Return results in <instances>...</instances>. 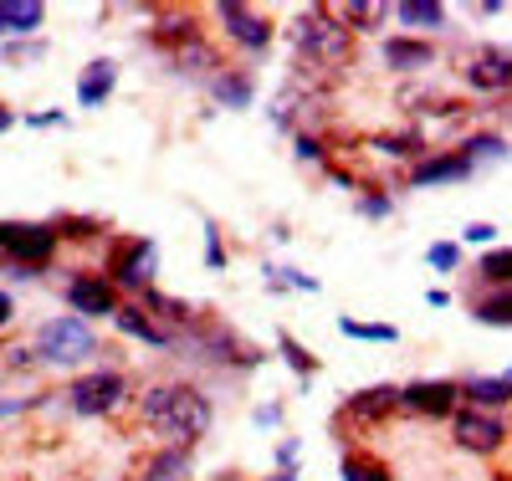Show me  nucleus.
<instances>
[{"mask_svg":"<svg viewBox=\"0 0 512 481\" xmlns=\"http://www.w3.org/2000/svg\"><path fill=\"white\" fill-rule=\"evenodd\" d=\"M139 410L175 446H195L200 435L210 430V405H205L200 389H190V384H159V389H149Z\"/></svg>","mask_w":512,"mask_h":481,"instance_id":"f257e3e1","label":"nucleus"},{"mask_svg":"<svg viewBox=\"0 0 512 481\" xmlns=\"http://www.w3.org/2000/svg\"><path fill=\"white\" fill-rule=\"evenodd\" d=\"M292 41H297V52L313 57L318 67H338L349 57V31L338 26L333 16H323V11H303V16H297Z\"/></svg>","mask_w":512,"mask_h":481,"instance_id":"f03ea898","label":"nucleus"},{"mask_svg":"<svg viewBox=\"0 0 512 481\" xmlns=\"http://www.w3.org/2000/svg\"><path fill=\"white\" fill-rule=\"evenodd\" d=\"M36 343H41V359H52V364H82L88 354H98V338L82 318H52Z\"/></svg>","mask_w":512,"mask_h":481,"instance_id":"7ed1b4c3","label":"nucleus"},{"mask_svg":"<svg viewBox=\"0 0 512 481\" xmlns=\"http://www.w3.org/2000/svg\"><path fill=\"white\" fill-rule=\"evenodd\" d=\"M0 251L16 261H47L57 251V231L52 226H0Z\"/></svg>","mask_w":512,"mask_h":481,"instance_id":"20e7f679","label":"nucleus"},{"mask_svg":"<svg viewBox=\"0 0 512 481\" xmlns=\"http://www.w3.org/2000/svg\"><path fill=\"white\" fill-rule=\"evenodd\" d=\"M123 400V379L118 374H88L72 384V410L77 415H108Z\"/></svg>","mask_w":512,"mask_h":481,"instance_id":"39448f33","label":"nucleus"},{"mask_svg":"<svg viewBox=\"0 0 512 481\" xmlns=\"http://www.w3.org/2000/svg\"><path fill=\"white\" fill-rule=\"evenodd\" d=\"M502 441H507V430H502L492 415H472V410H461V415H456V446L477 451V456H492Z\"/></svg>","mask_w":512,"mask_h":481,"instance_id":"423d86ee","label":"nucleus"},{"mask_svg":"<svg viewBox=\"0 0 512 481\" xmlns=\"http://www.w3.org/2000/svg\"><path fill=\"white\" fill-rule=\"evenodd\" d=\"M216 16L231 26V36L241 41V47H267V36H272L267 16H256V11L236 6V0H221V6H216Z\"/></svg>","mask_w":512,"mask_h":481,"instance_id":"0eeeda50","label":"nucleus"},{"mask_svg":"<svg viewBox=\"0 0 512 481\" xmlns=\"http://www.w3.org/2000/svg\"><path fill=\"white\" fill-rule=\"evenodd\" d=\"M456 395H461L456 384L425 379V384H410V389H400V405H410V410H420V415H446V410L456 405Z\"/></svg>","mask_w":512,"mask_h":481,"instance_id":"6e6552de","label":"nucleus"},{"mask_svg":"<svg viewBox=\"0 0 512 481\" xmlns=\"http://www.w3.org/2000/svg\"><path fill=\"white\" fill-rule=\"evenodd\" d=\"M67 302H72L77 313H93V318H103V313H118L113 282H98V277H77V282L67 287Z\"/></svg>","mask_w":512,"mask_h":481,"instance_id":"1a4fd4ad","label":"nucleus"},{"mask_svg":"<svg viewBox=\"0 0 512 481\" xmlns=\"http://www.w3.org/2000/svg\"><path fill=\"white\" fill-rule=\"evenodd\" d=\"M384 62H390L395 72H420V67H431V47L395 36V41H384Z\"/></svg>","mask_w":512,"mask_h":481,"instance_id":"9d476101","label":"nucleus"},{"mask_svg":"<svg viewBox=\"0 0 512 481\" xmlns=\"http://www.w3.org/2000/svg\"><path fill=\"white\" fill-rule=\"evenodd\" d=\"M395 405H400V389L379 384V389H364V395H354V400H349V415H359V420H374V415H390Z\"/></svg>","mask_w":512,"mask_h":481,"instance_id":"9b49d317","label":"nucleus"},{"mask_svg":"<svg viewBox=\"0 0 512 481\" xmlns=\"http://www.w3.org/2000/svg\"><path fill=\"white\" fill-rule=\"evenodd\" d=\"M41 11L36 0H0V31H36L41 26Z\"/></svg>","mask_w":512,"mask_h":481,"instance_id":"f8f14e48","label":"nucleus"},{"mask_svg":"<svg viewBox=\"0 0 512 481\" xmlns=\"http://www.w3.org/2000/svg\"><path fill=\"white\" fill-rule=\"evenodd\" d=\"M108 93H113V62H93L88 72H82V82H77V98L93 108V103H103Z\"/></svg>","mask_w":512,"mask_h":481,"instance_id":"ddd939ff","label":"nucleus"},{"mask_svg":"<svg viewBox=\"0 0 512 481\" xmlns=\"http://www.w3.org/2000/svg\"><path fill=\"white\" fill-rule=\"evenodd\" d=\"M338 26H354V31H374L379 21H384V6H369V0H344V6H338V16H333Z\"/></svg>","mask_w":512,"mask_h":481,"instance_id":"4468645a","label":"nucleus"},{"mask_svg":"<svg viewBox=\"0 0 512 481\" xmlns=\"http://www.w3.org/2000/svg\"><path fill=\"white\" fill-rule=\"evenodd\" d=\"M149 267H154V246H149V241H139L134 251L123 256L118 282H123V287H144V282H149Z\"/></svg>","mask_w":512,"mask_h":481,"instance_id":"2eb2a0df","label":"nucleus"},{"mask_svg":"<svg viewBox=\"0 0 512 481\" xmlns=\"http://www.w3.org/2000/svg\"><path fill=\"white\" fill-rule=\"evenodd\" d=\"M466 169H472V164H466V154H456V159H431V164L415 169V190H420V185H441V180H461Z\"/></svg>","mask_w":512,"mask_h":481,"instance_id":"dca6fc26","label":"nucleus"},{"mask_svg":"<svg viewBox=\"0 0 512 481\" xmlns=\"http://www.w3.org/2000/svg\"><path fill=\"white\" fill-rule=\"evenodd\" d=\"M466 77H472L477 87H507V77H512V72H507V57H502V52H482Z\"/></svg>","mask_w":512,"mask_h":481,"instance_id":"f3484780","label":"nucleus"},{"mask_svg":"<svg viewBox=\"0 0 512 481\" xmlns=\"http://www.w3.org/2000/svg\"><path fill=\"white\" fill-rule=\"evenodd\" d=\"M466 395H472L477 405H507L512 384H507V374L502 379H472V384H466Z\"/></svg>","mask_w":512,"mask_h":481,"instance_id":"a211bd4d","label":"nucleus"},{"mask_svg":"<svg viewBox=\"0 0 512 481\" xmlns=\"http://www.w3.org/2000/svg\"><path fill=\"white\" fill-rule=\"evenodd\" d=\"M400 21H410V26H441L446 11L436 6V0H405V6H400Z\"/></svg>","mask_w":512,"mask_h":481,"instance_id":"6ab92c4d","label":"nucleus"},{"mask_svg":"<svg viewBox=\"0 0 512 481\" xmlns=\"http://www.w3.org/2000/svg\"><path fill=\"white\" fill-rule=\"evenodd\" d=\"M118 318V328L128 333V338H144V343H164V333L144 318V313H134V308H128V313H113Z\"/></svg>","mask_w":512,"mask_h":481,"instance_id":"aec40b11","label":"nucleus"},{"mask_svg":"<svg viewBox=\"0 0 512 481\" xmlns=\"http://www.w3.org/2000/svg\"><path fill=\"white\" fill-rule=\"evenodd\" d=\"M185 471H190L185 451H164V456L149 466V481H185Z\"/></svg>","mask_w":512,"mask_h":481,"instance_id":"412c9836","label":"nucleus"},{"mask_svg":"<svg viewBox=\"0 0 512 481\" xmlns=\"http://www.w3.org/2000/svg\"><path fill=\"white\" fill-rule=\"evenodd\" d=\"M344 481H390V471H384L379 461H369V456H349L344 461Z\"/></svg>","mask_w":512,"mask_h":481,"instance_id":"4be33fe9","label":"nucleus"},{"mask_svg":"<svg viewBox=\"0 0 512 481\" xmlns=\"http://www.w3.org/2000/svg\"><path fill=\"white\" fill-rule=\"evenodd\" d=\"M349 338H369V343H395V328L390 323H344Z\"/></svg>","mask_w":512,"mask_h":481,"instance_id":"5701e85b","label":"nucleus"},{"mask_svg":"<svg viewBox=\"0 0 512 481\" xmlns=\"http://www.w3.org/2000/svg\"><path fill=\"white\" fill-rule=\"evenodd\" d=\"M216 93L231 103V108H246V98H251V87H246V77H216Z\"/></svg>","mask_w":512,"mask_h":481,"instance_id":"b1692460","label":"nucleus"},{"mask_svg":"<svg viewBox=\"0 0 512 481\" xmlns=\"http://www.w3.org/2000/svg\"><path fill=\"white\" fill-rule=\"evenodd\" d=\"M374 149H384V154H420V139L415 134H384V139H374Z\"/></svg>","mask_w":512,"mask_h":481,"instance_id":"393cba45","label":"nucleus"},{"mask_svg":"<svg viewBox=\"0 0 512 481\" xmlns=\"http://www.w3.org/2000/svg\"><path fill=\"white\" fill-rule=\"evenodd\" d=\"M507 267H512V251L502 246V251H492V256L482 261V277H487V282H507Z\"/></svg>","mask_w":512,"mask_h":481,"instance_id":"a878e982","label":"nucleus"},{"mask_svg":"<svg viewBox=\"0 0 512 481\" xmlns=\"http://www.w3.org/2000/svg\"><path fill=\"white\" fill-rule=\"evenodd\" d=\"M482 318L507 328V318H512V302H507V292H502V297H492V302H482Z\"/></svg>","mask_w":512,"mask_h":481,"instance_id":"bb28decb","label":"nucleus"},{"mask_svg":"<svg viewBox=\"0 0 512 481\" xmlns=\"http://www.w3.org/2000/svg\"><path fill=\"white\" fill-rule=\"evenodd\" d=\"M456 261H461V251H456L451 241H441V246H431V267H441V272H446V267H456Z\"/></svg>","mask_w":512,"mask_h":481,"instance_id":"cd10ccee","label":"nucleus"},{"mask_svg":"<svg viewBox=\"0 0 512 481\" xmlns=\"http://www.w3.org/2000/svg\"><path fill=\"white\" fill-rule=\"evenodd\" d=\"M205 261H210V267H226V251H221V236H216V226H210V246H205Z\"/></svg>","mask_w":512,"mask_h":481,"instance_id":"c85d7f7f","label":"nucleus"},{"mask_svg":"<svg viewBox=\"0 0 512 481\" xmlns=\"http://www.w3.org/2000/svg\"><path fill=\"white\" fill-rule=\"evenodd\" d=\"M466 149H472V154H502V144H497V139H472Z\"/></svg>","mask_w":512,"mask_h":481,"instance_id":"c756f323","label":"nucleus"},{"mask_svg":"<svg viewBox=\"0 0 512 481\" xmlns=\"http://www.w3.org/2000/svg\"><path fill=\"white\" fill-rule=\"evenodd\" d=\"M11 313H16L11 308V292H0V323H11Z\"/></svg>","mask_w":512,"mask_h":481,"instance_id":"7c9ffc66","label":"nucleus"},{"mask_svg":"<svg viewBox=\"0 0 512 481\" xmlns=\"http://www.w3.org/2000/svg\"><path fill=\"white\" fill-rule=\"evenodd\" d=\"M6 128H11V113H0V134H6Z\"/></svg>","mask_w":512,"mask_h":481,"instance_id":"2f4dec72","label":"nucleus"},{"mask_svg":"<svg viewBox=\"0 0 512 481\" xmlns=\"http://www.w3.org/2000/svg\"><path fill=\"white\" fill-rule=\"evenodd\" d=\"M6 410H11V405H6V400H0V415H6Z\"/></svg>","mask_w":512,"mask_h":481,"instance_id":"473e14b6","label":"nucleus"}]
</instances>
